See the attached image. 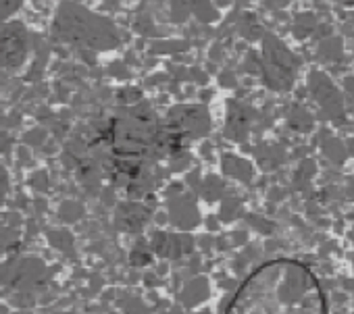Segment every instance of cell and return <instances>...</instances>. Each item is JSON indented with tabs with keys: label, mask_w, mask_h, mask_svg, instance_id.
<instances>
[{
	"label": "cell",
	"mask_w": 354,
	"mask_h": 314,
	"mask_svg": "<svg viewBox=\"0 0 354 314\" xmlns=\"http://www.w3.org/2000/svg\"><path fill=\"white\" fill-rule=\"evenodd\" d=\"M319 59L321 61H327V63H335V61H342L344 59V46H342V40L339 38H325L321 44H319Z\"/></svg>",
	"instance_id": "cell-2"
},
{
	"label": "cell",
	"mask_w": 354,
	"mask_h": 314,
	"mask_svg": "<svg viewBox=\"0 0 354 314\" xmlns=\"http://www.w3.org/2000/svg\"><path fill=\"white\" fill-rule=\"evenodd\" d=\"M7 196H9V173L3 167V163H0V208L7 202Z\"/></svg>",
	"instance_id": "cell-4"
},
{
	"label": "cell",
	"mask_w": 354,
	"mask_h": 314,
	"mask_svg": "<svg viewBox=\"0 0 354 314\" xmlns=\"http://www.w3.org/2000/svg\"><path fill=\"white\" fill-rule=\"evenodd\" d=\"M223 314H329L325 287L298 258L259 264L234 291Z\"/></svg>",
	"instance_id": "cell-1"
},
{
	"label": "cell",
	"mask_w": 354,
	"mask_h": 314,
	"mask_svg": "<svg viewBox=\"0 0 354 314\" xmlns=\"http://www.w3.org/2000/svg\"><path fill=\"white\" fill-rule=\"evenodd\" d=\"M317 26H319V19L313 13H302V15L296 17L294 34H296V38H306L317 30Z\"/></svg>",
	"instance_id": "cell-3"
}]
</instances>
